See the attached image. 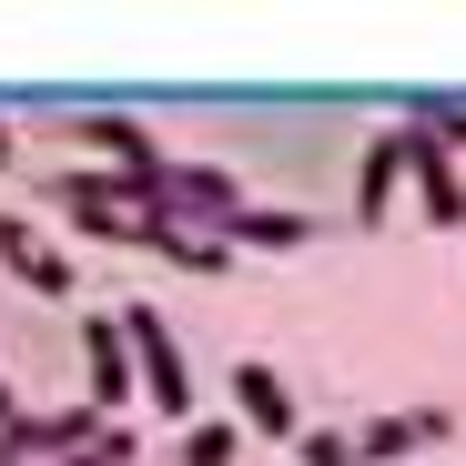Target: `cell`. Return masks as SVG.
I'll return each mask as SVG.
<instances>
[{
	"mask_svg": "<svg viewBox=\"0 0 466 466\" xmlns=\"http://www.w3.org/2000/svg\"><path fill=\"white\" fill-rule=\"evenodd\" d=\"M396 183H406V122H385V132L355 152V223H385Z\"/></svg>",
	"mask_w": 466,
	"mask_h": 466,
	"instance_id": "30bf717a",
	"label": "cell"
},
{
	"mask_svg": "<svg viewBox=\"0 0 466 466\" xmlns=\"http://www.w3.org/2000/svg\"><path fill=\"white\" fill-rule=\"evenodd\" d=\"M112 315H122V345H132V385H142L163 416L193 426V355H183V335L152 315V304H112Z\"/></svg>",
	"mask_w": 466,
	"mask_h": 466,
	"instance_id": "6da1fadb",
	"label": "cell"
},
{
	"mask_svg": "<svg viewBox=\"0 0 466 466\" xmlns=\"http://www.w3.org/2000/svg\"><path fill=\"white\" fill-rule=\"evenodd\" d=\"M223 244H254V254H294V244H315V213H294V203H244L223 223Z\"/></svg>",
	"mask_w": 466,
	"mask_h": 466,
	"instance_id": "8fae6325",
	"label": "cell"
},
{
	"mask_svg": "<svg viewBox=\"0 0 466 466\" xmlns=\"http://www.w3.org/2000/svg\"><path fill=\"white\" fill-rule=\"evenodd\" d=\"M51 466H142V436H132V426H102L92 446H71V456H51Z\"/></svg>",
	"mask_w": 466,
	"mask_h": 466,
	"instance_id": "4fadbf2b",
	"label": "cell"
},
{
	"mask_svg": "<svg viewBox=\"0 0 466 466\" xmlns=\"http://www.w3.org/2000/svg\"><path fill=\"white\" fill-rule=\"evenodd\" d=\"M92 436H102V406L82 396V406H51V416H11V426H0V456H11V466H51V456L92 446Z\"/></svg>",
	"mask_w": 466,
	"mask_h": 466,
	"instance_id": "277c9868",
	"label": "cell"
},
{
	"mask_svg": "<svg viewBox=\"0 0 466 466\" xmlns=\"http://www.w3.org/2000/svg\"><path fill=\"white\" fill-rule=\"evenodd\" d=\"M61 132L82 142V152H102V163H142V152H152V122L122 112V102H82V112H61Z\"/></svg>",
	"mask_w": 466,
	"mask_h": 466,
	"instance_id": "9c48e42d",
	"label": "cell"
},
{
	"mask_svg": "<svg viewBox=\"0 0 466 466\" xmlns=\"http://www.w3.org/2000/svg\"><path fill=\"white\" fill-rule=\"evenodd\" d=\"M406 183H416V203H426V223H436V233H456V223H466V173H456V152H436L426 132H406Z\"/></svg>",
	"mask_w": 466,
	"mask_h": 466,
	"instance_id": "52a82bcc",
	"label": "cell"
},
{
	"mask_svg": "<svg viewBox=\"0 0 466 466\" xmlns=\"http://www.w3.org/2000/svg\"><path fill=\"white\" fill-rule=\"evenodd\" d=\"M71 335H82V385H92V406L122 416V406L142 396V385H132V345H122V315H102V304H92Z\"/></svg>",
	"mask_w": 466,
	"mask_h": 466,
	"instance_id": "3957f363",
	"label": "cell"
},
{
	"mask_svg": "<svg viewBox=\"0 0 466 466\" xmlns=\"http://www.w3.org/2000/svg\"><path fill=\"white\" fill-rule=\"evenodd\" d=\"M71 233H82V244H112V254H122V244L142 254V223H132V213H102V203H82V213H71Z\"/></svg>",
	"mask_w": 466,
	"mask_h": 466,
	"instance_id": "5bb4252c",
	"label": "cell"
},
{
	"mask_svg": "<svg viewBox=\"0 0 466 466\" xmlns=\"http://www.w3.org/2000/svg\"><path fill=\"white\" fill-rule=\"evenodd\" d=\"M11 152H21V132H11V112H0V173H11Z\"/></svg>",
	"mask_w": 466,
	"mask_h": 466,
	"instance_id": "2e32d148",
	"label": "cell"
},
{
	"mask_svg": "<svg viewBox=\"0 0 466 466\" xmlns=\"http://www.w3.org/2000/svg\"><path fill=\"white\" fill-rule=\"evenodd\" d=\"M233 406H244V436H304L294 385H284L264 355H244V365H233Z\"/></svg>",
	"mask_w": 466,
	"mask_h": 466,
	"instance_id": "8992f818",
	"label": "cell"
},
{
	"mask_svg": "<svg viewBox=\"0 0 466 466\" xmlns=\"http://www.w3.org/2000/svg\"><path fill=\"white\" fill-rule=\"evenodd\" d=\"M345 436H355V466H396V456H416V446H446L456 416H446V406H396V416H365V426H345Z\"/></svg>",
	"mask_w": 466,
	"mask_h": 466,
	"instance_id": "5b68a950",
	"label": "cell"
},
{
	"mask_svg": "<svg viewBox=\"0 0 466 466\" xmlns=\"http://www.w3.org/2000/svg\"><path fill=\"white\" fill-rule=\"evenodd\" d=\"M0 264H11L31 294H51V304H71V284H82V264H71V254H51L21 213H0Z\"/></svg>",
	"mask_w": 466,
	"mask_h": 466,
	"instance_id": "ba28073f",
	"label": "cell"
},
{
	"mask_svg": "<svg viewBox=\"0 0 466 466\" xmlns=\"http://www.w3.org/2000/svg\"><path fill=\"white\" fill-rule=\"evenodd\" d=\"M294 456H304V466H355V436H345V426H304Z\"/></svg>",
	"mask_w": 466,
	"mask_h": 466,
	"instance_id": "9a60e30c",
	"label": "cell"
},
{
	"mask_svg": "<svg viewBox=\"0 0 466 466\" xmlns=\"http://www.w3.org/2000/svg\"><path fill=\"white\" fill-rule=\"evenodd\" d=\"M233 213H244V183H233L223 163H173V152H163V213H152V223H183V233H223Z\"/></svg>",
	"mask_w": 466,
	"mask_h": 466,
	"instance_id": "7a4b0ae2",
	"label": "cell"
},
{
	"mask_svg": "<svg viewBox=\"0 0 466 466\" xmlns=\"http://www.w3.org/2000/svg\"><path fill=\"white\" fill-rule=\"evenodd\" d=\"M0 466H11V456H0Z\"/></svg>",
	"mask_w": 466,
	"mask_h": 466,
	"instance_id": "ac0fdd59",
	"label": "cell"
},
{
	"mask_svg": "<svg viewBox=\"0 0 466 466\" xmlns=\"http://www.w3.org/2000/svg\"><path fill=\"white\" fill-rule=\"evenodd\" d=\"M11 416H21V406H11V385H0V426H11Z\"/></svg>",
	"mask_w": 466,
	"mask_h": 466,
	"instance_id": "e0dca14e",
	"label": "cell"
},
{
	"mask_svg": "<svg viewBox=\"0 0 466 466\" xmlns=\"http://www.w3.org/2000/svg\"><path fill=\"white\" fill-rule=\"evenodd\" d=\"M233 456H244V426H233V416H193L173 466H233Z\"/></svg>",
	"mask_w": 466,
	"mask_h": 466,
	"instance_id": "7c38bea8",
	"label": "cell"
}]
</instances>
